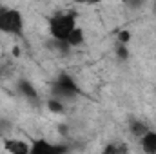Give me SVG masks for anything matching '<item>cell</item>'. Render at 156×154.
<instances>
[{
    "label": "cell",
    "instance_id": "cell-1",
    "mask_svg": "<svg viewBox=\"0 0 156 154\" xmlns=\"http://www.w3.org/2000/svg\"><path fill=\"white\" fill-rule=\"evenodd\" d=\"M76 26V13H73V11H58V13L51 15L49 22H47L51 38L55 42H64V44H66L67 37L75 31Z\"/></svg>",
    "mask_w": 156,
    "mask_h": 154
},
{
    "label": "cell",
    "instance_id": "cell-2",
    "mask_svg": "<svg viewBox=\"0 0 156 154\" xmlns=\"http://www.w3.org/2000/svg\"><path fill=\"white\" fill-rule=\"evenodd\" d=\"M24 26L26 22H24L22 11L9 5H0V33L9 37H22Z\"/></svg>",
    "mask_w": 156,
    "mask_h": 154
},
{
    "label": "cell",
    "instance_id": "cell-3",
    "mask_svg": "<svg viewBox=\"0 0 156 154\" xmlns=\"http://www.w3.org/2000/svg\"><path fill=\"white\" fill-rule=\"evenodd\" d=\"M53 94L55 98L58 100H69V98H75L80 94V87H78L76 80L67 75V73H60L58 76L55 78L53 82Z\"/></svg>",
    "mask_w": 156,
    "mask_h": 154
},
{
    "label": "cell",
    "instance_id": "cell-4",
    "mask_svg": "<svg viewBox=\"0 0 156 154\" xmlns=\"http://www.w3.org/2000/svg\"><path fill=\"white\" fill-rule=\"evenodd\" d=\"M67 145L64 143H53L45 138H37L31 142L29 154H67Z\"/></svg>",
    "mask_w": 156,
    "mask_h": 154
},
{
    "label": "cell",
    "instance_id": "cell-5",
    "mask_svg": "<svg viewBox=\"0 0 156 154\" xmlns=\"http://www.w3.org/2000/svg\"><path fill=\"white\" fill-rule=\"evenodd\" d=\"M4 149L7 154H29L31 143L20 138H5L4 140Z\"/></svg>",
    "mask_w": 156,
    "mask_h": 154
},
{
    "label": "cell",
    "instance_id": "cell-6",
    "mask_svg": "<svg viewBox=\"0 0 156 154\" xmlns=\"http://www.w3.org/2000/svg\"><path fill=\"white\" fill-rule=\"evenodd\" d=\"M140 149L144 154H156V131L149 129L140 140Z\"/></svg>",
    "mask_w": 156,
    "mask_h": 154
},
{
    "label": "cell",
    "instance_id": "cell-7",
    "mask_svg": "<svg viewBox=\"0 0 156 154\" xmlns=\"http://www.w3.org/2000/svg\"><path fill=\"white\" fill-rule=\"evenodd\" d=\"M18 91H20V94H24L27 100L38 102V93H37L35 85H33L29 80H20V82H18Z\"/></svg>",
    "mask_w": 156,
    "mask_h": 154
},
{
    "label": "cell",
    "instance_id": "cell-8",
    "mask_svg": "<svg viewBox=\"0 0 156 154\" xmlns=\"http://www.w3.org/2000/svg\"><path fill=\"white\" fill-rule=\"evenodd\" d=\"M131 149L125 142H109L104 149H102V154H129Z\"/></svg>",
    "mask_w": 156,
    "mask_h": 154
},
{
    "label": "cell",
    "instance_id": "cell-9",
    "mask_svg": "<svg viewBox=\"0 0 156 154\" xmlns=\"http://www.w3.org/2000/svg\"><path fill=\"white\" fill-rule=\"evenodd\" d=\"M66 44H67L69 49H71V47H80V45H83V44H85V33H83V29H82L80 26H76L75 31L67 37Z\"/></svg>",
    "mask_w": 156,
    "mask_h": 154
},
{
    "label": "cell",
    "instance_id": "cell-10",
    "mask_svg": "<svg viewBox=\"0 0 156 154\" xmlns=\"http://www.w3.org/2000/svg\"><path fill=\"white\" fill-rule=\"evenodd\" d=\"M149 129H151V127H149L145 121H142V120H131V123H129V131H131V134H133L136 140H140Z\"/></svg>",
    "mask_w": 156,
    "mask_h": 154
},
{
    "label": "cell",
    "instance_id": "cell-11",
    "mask_svg": "<svg viewBox=\"0 0 156 154\" xmlns=\"http://www.w3.org/2000/svg\"><path fill=\"white\" fill-rule=\"evenodd\" d=\"M13 131V123L7 118H0V138H9V132Z\"/></svg>",
    "mask_w": 156,
    "mask_h": 154
},
{
    "label": "cell",
    "instance_id": "cell-12",
    "mask_svg": "<svg viewBox=\"0 0 156 154\" xmlns=\"http://www.w3.org/2000/svg\"><path fill=\"white\" fill-rule=\"evenodd\" d=\"M47 107H49V111H53V113H64V102L58 100V98L49 100V102H47Z\"/></svg>",
    "mask_w": 156,
    "mask_h": 154
},
{
    "label": "cell",
    "instance_id": "cell-13",
    "mask_svg": "<svg viewBox=\"0 0 156 154\" xmlns=\"http://www.w3.org/2000/svg\"><path fill=\"white\" fill-rule=\"evenodd\" d=\"M129 40H131V33H129V31L122 29V31L118 33V44H122V45H127V44H129Z\"/></svg>",
    "mask_w": 156,
    "mask_h": 154
},
{
    "label": "cell",
    "instance_id": "cell-14",
    "mask_svg": "<svg viewBox=\"0 0 156 154\" xmlns=\"http://www.w3.org/2000/svg\"><path fill=\"white\" fill-rule=\"evenodd\" d=\"M116 54L120 56V58H127V45H122V44H118V47H116Z\"/></svg>",
    "mask_w": 156,
    "mask_h": 154
},
{
    "label": "cell",
    "instance_id": "cell-15",
    "mask_svg": "<svg viewBox=\"0 0 156 154\" xmlns=\"http://www.w3.org/2000/svg\"><path fill=\"white\" fill-rule=\"evenodd\" d=\"M153 7H154V13H156V2H154V4H153Z\"/></svg>",
    "mask_w": 156,
    "mask_h": 154
}]
</instances>
